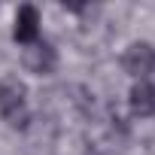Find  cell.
<instances>
[{
	"label": "cell",
	"instance_id": "cell-1",
	"mask_svg": "<svg viewBox=\"0 0 155 155\" xmlns=\"http://www.w3.org/2000/svg\"><path fill=\"white\" fill-rule=\"evenodd\" d=\"M0 116L9 128H28V122H31L28 85L18 76H3L0 79Z\"/></svg>",
	"mask_w": 155,
	"mask_h": 155
},
{
	"label": "cell",
	"instance_id": "cell-2",
	"mask_svg": "<svg viewBox=\"0 0 155 155\" xmlns=\"http://www.w3.org/2000/svg\"><path fill=\"white\" fill-rule=\"evenodd\" d=\"M21 64H25V70H31L37 76H52L58 67V52L52 49V43L37 40V43L21 49Z\"/></svg>",
	"mask_w": 155,
	"mask_h": 155
},
{
	"label": "cell",
	"instance_id": "cell-3",
	"mask_svg": "<svg viewBox=\"0 0 155 155\" xmlns=\"http://www.w3.org/2000/svg\"><path fill=\"white\" fill-rule=\"evenodd\" d=\"M122 67L134 76V79H146V76L155 70V49L149 43H131L122 55Z\"/></svg>",
	"mask_w": 155,
	"mask_h": 155
},
{
	"label": "cell",
	"instance_id": "cell-4",
	"mask_svg": "<svg viewBox=\"0 0 155 155\" xmlns=\"http://www.w3.org/2000/svg\"><path fill=\"white\" fill-rule=\"evenodd\" d=\"M12 40L18 46H31L40 40V9L34 3H25L18 6L15 12V21H12Z\"/></svg>",
	"mask_w": 155,
	"mask_h": 155
},
{
	"label": "cell",
	"instance_id": "cell-5",
	"mask_svg": "<svg viewBox=\"0 0 155 155\" xmlns=\"http://www.w3.org/2000/svg\"><path fill=\"white\" fill-rule=\"evenodd\" d=\"M128 107H131V113H134L137 119L155 116V85H152L149 79L134 82L131 91H128Z\"/></svg>",
	"mask_w": 155,
	"mask_h": 155
}]
</instances>
